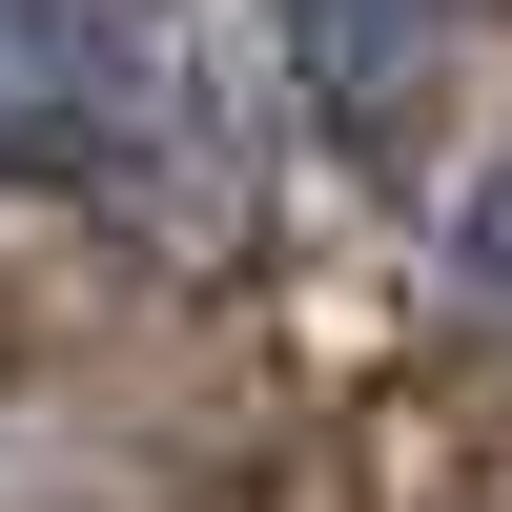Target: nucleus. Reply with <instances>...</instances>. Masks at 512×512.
I'll list each match as a JSON object with an SVG mask.
<instances>
[{
    "label": "nucleus",
    "instance_id": "1",
    "mask_svg": "<svg viewBox=\"0 0 512 512\" xmlns=\"http://www.w3.org/2000/svg\"><path fill=\"white\" fill-rule=\"evenodd\" d=\"M0 123H21L41 185L123 205V226H185L205 205V41H185V0H21Z\"/></svg>",
    "mask_w": 512,
    "mask_h": 512
},
{
    "label": "nucleus",
    "instance_id": "3",
    "mask_svg": "<svg viewBox=\"0 0 512 512\" xmlns=\"http://www.w3.org/2000/svg\"><path fill=\"white\" fill-rule=\"evenodd\" d=\"M451 267H472V287H492V308H512V144L472 164V205H451Z\"/></svg>",
    "mask_w": 512,
    "mask_h": 512
},
{
    "label": "nucleus",
    "instance_id": "2",
    "mask_svg": "<svg viewBox=\"0 0 512 512\" xmlns=\"http://www.w3.org/2000/svg\"><path fill=\"white\" fill-rule=\"evenodd\" d=\"M492 21H512V0H287V82H308V123H328V144H369V164H390L410 123H431V82L472 62Z\"/></svg>",
    "mask_w": 512,
    "mask_h": 512
}]
</instances>
